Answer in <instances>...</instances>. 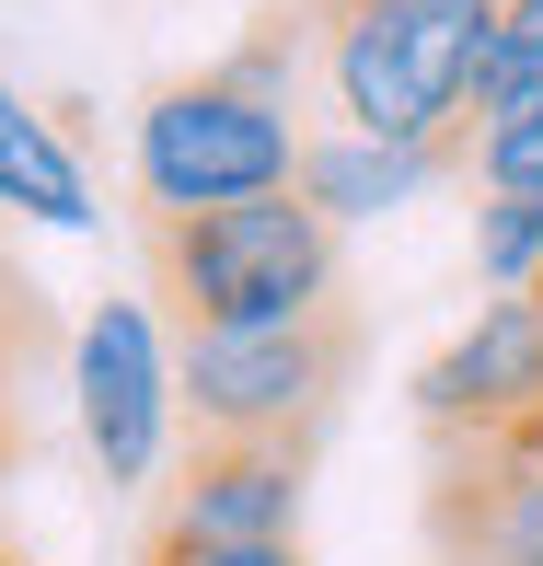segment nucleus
<instances>
[{"label": "nucleus", "mask_w": 543, "mask_h": 566, "mask_svg": "<svg viewBox=\"0 0 543 566\" xmlns=\"http://www.w3.org/2000/svg\"><path fill=\"white\" fill-rule=\"evenodd\" d=\"M509 0H301V46L347 139L417 150L428 174L474 163V82Z\"/></svg>", "instance_id": "nucleus-1"}, {"label": "nucleus", "mask_w": 543, "mask_h": 566, "mask_svg": "<svg viewBox=\"0 0 543 566\" xmlns=\"http://www.w3.org/2000/svg\"><path fill=\"white\" fill-rule=\"evenodd\" d=\"M301 0H278L231 59L186 70L139 105V209H220V197H278L301 174Z\"/></svg>", "instance_id": "nucleus-2"}, {"label": "nucleus", "mask_w": 543, "mask_h": 566, "mask_svg": "<svg viewBox=\"0 0 543 566\" xmlns=\"http://www.w3.org/2000/svg\"><path fill=\"white\" fill-rule=\"evenodd\" d=\"M139 266H150V301H163L174 347L231 336V324H278L301 301L347 290L335 277V220L301 209V186L220 197V209H139Z\"/></svg>", "instance_id": "nucleus-3"}, {"label": "nucleus", "mask_w": 543, "mask_h": 566, "mask_svg": "<svg viewBox=\"0 0 543 566\" xmlns=\"http://www.w3.org/2000/svg\"><path fill=\"white\" fill-rule=\"evenodd\" d=\"M358 324L347 290L301 301L278 324H231V336H186L174 347V405H186L197 440H324L335 405L358 381Z\"/></svg>", "instance_id": "nucleus-4"}, {"label": "nucleus", "mask_w": 543, "mask_h": 566, "mask_svg": "<svg viewBox=\"0 0 543 566\" xmlns=\"http://www.w3.org/2000/svg\"><path fill=\"white\" fill-rule=\"evenodd\" d=\"M417 428H428V451L543 462V301L532 290L485 301V313L417 370Z\"/></svg>", "instance_id": "nucleus-5"}, {"label": "nucleus", "mask_w": 543, "mask_h": 566, "mask_svg": "<svg viewBox=\"0 0 543 566\" xmlns=\"http://www.w3.org/2000/svg\"><path fill=\"white\" fill-rule=\"evenodd\" d=\"M324 440H197L150 485V532H197V544H301V497H313Z\"/></svg>", "instance_id": "nucleus-6"}, {"label": "nucleus", "mask_w": 543, "mask_h": 566, "mask_svg": "<svg viewBox=\"0 0 543 566\" xmlns=\"http://www.w3.org/2000/svg\"><path fill=\"white\" fill-rule=\"evenodd\" d=\"M82 370V440L105 462V485H150V451H163V405H174V370L150 347V313L139 301H105L70 347Z\"/></svg>", "instance_id": "nucleus-7"}, {"label": "nucleus", "mask_w": 543, "mask_h": 566, "mask_svg": "<svg viewBox=\"0 0 543 566\" xmlns=\"http://www.w3.org/2000/svg\"><path fill=\"white\" fill-rule=\"evenodd\" d=\"M428 544L439 566H543V462L428 451Z\"/></svg>", "instance_id": "nucleus-8"}, {"label": "nucleus", "mask_w": 543, "mask_h": 566, "mask_svg": "<svg viewBox=\"0 0 543 566\" xmlns=\"http://www.w3.org/2000/svg\"><path fill=\"white\" fill-rule=\"evenodd\" d=\"M0 197H12L23 220H93V209H82V163H70L59 116H35L12 82H0Z\"/></svg>", "instance_id": "nucleus-9"}, {"label": "nucleus", "mask_w": 543, "mask_h": 566, "mask_svg": "<svg viewBox=\"0 0 543 566\" xmlns=\"http://www.w3.org/2000/svg\"><path fill=\"white\" fill-rule=\"evenodd\" d=\"M301 209H324V220H358V209H394L405 186H428V163L417 150H382V139H301Z\"/></svg>", "instance_id": "nucleus-10"}, {"label": "nucleus", "mask_w": 543, "mask_h": 566, "mask_svg": "<svg viewBox=\"0 0 543 566\" xmlns=\"http://www.w3.org/2000/svg\"><path fill=\"white\" fill-rule=\"evenodd\" d=\"M532 93H543V0H509V12H498V46H485V82H474V116H462V127L485 139V127H498L509 105H532Z\"/></svg>", "instance_id": "nucleus-11"}, {"label": "nucleus", "mask_w": 543, "mask_h": 566, "mask_svg": "<svg viewBox=\"0 0 543 566\" xmlns=\"http://www.w3.org/2000/svg\"><path fill=\"white\" fill-rule=\"evenodd\" d=\"M46 347H59V324H46V290L0 254V405H23V381L46 370Z\"/></svg>", "instance_id": "nucleus-12"}, {"label": "nucleus", "mask_w": 543, "mask_h": 566, "mask_svg": "<svg viewBox=\"0 0 543 566\" xmlns=\"http://www.w3.org/2000/svg\"><path fill=\"white\" fill-rule=\"evenodd\" d=\"M462 174H474L485 197H543V93H532V105H509L498 127H485Z\"/></svg>", "instance_id": "nucleus-13"}, {"label": "nucleus", "mask_w": 543, "mask_h": 566, "mask_svg": "<svg viewBox=\"0 0 543 566\" xmlns=\"http://www.w3.org/2000/svg\"><path fill=\"white\" fill-rule=\"evenodd\" d=\"M474 254H485V277H498V290H521V277L543 266V197H485Z\"/></svg>", "instance_id": "nucleus-14"}, {"label": "nucleus", "mask_w": 543, "mask_h": 566, "mask_svg": "<svg viewBox=\"0 0 543 566\" xmlns=\"http://www.w3.org/2000/svg\"><path fill=\"white\" fill-rule=\"evenodd\" d=\"M139 566H313L301 544H197V532H150L139 521Z\"/></svg>", "instance_id": "nucleus-15"}, {"label": "nucleus", "mask_w": 543, "mask_h": 566, "mask_svg": "<svg viewBox=\"0 0 543 566\" xmlns=\"http://www.w3.org/2000/svg\"><path fill=\"white\" fill-rule=\"evenodd\" d=\"M12 462H23V405H0V485H12Z\"/></svg>", "instance_id": "nucleus-16"}, {"label": "nucleus", "mask_w": 543, "mask_h": 566, "mask_svg": "<svg viewBox=\"0 0 543 566\" xmlns=\"http://www.w3.org/2000/svg\"><path fill=\"white\" fill-rule=\"evenodd\" d=\"M0 566H35V555H23V544H0Z\"/></svg>", "instance_id": "nucleus-17"}, {"label": "nucleus", "mask_w": 543, "mask_h": 566, "mask_svg": "<svg viewBox=\"0 0 543 566\" xmlns=\"http://www.w3.org/2000/svg\"><path fill=\"white\" fill-rule=\"evenodd\" d=\"M521 290H532V301H543V266H532V277H521Z\"/></svg>", "instance_id": "nucleus-18"}]
</instances>
